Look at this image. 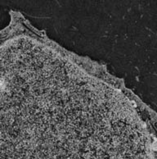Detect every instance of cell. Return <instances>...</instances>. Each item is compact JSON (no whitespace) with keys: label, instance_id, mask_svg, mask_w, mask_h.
I'll list each match as a JSON object with an SVG mask.
<instances>
[{"label":"cell","instance_id":"1","mask_svg":"<svg viewBox=\"0 0 157 159\" xmlns=\"http://www.w3.org/2000/svg\"><path fill=\"white\" fill-rule=\"evenodd\" d=\"M130 115L72 65L21 61L0 75V159H152Z\"/></svg>","mask_w":157,"mask_h":159}]
</instances>
